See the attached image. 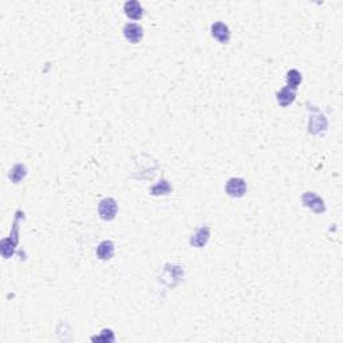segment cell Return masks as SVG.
Returning <instances> with one entry per match:
<instances>
[{
    "mask_svg": "<svg viewBox=\"0 0 343 343\" xmlns=\"http://www.w3.org/2000/svg\"><path fill=\"white\" fill-rule=\"evenodd\" d=\"M124 35H125L126 40H129L130 43H138L144 36V30L140 25L129 23L124 27Z\"/></svg>",
    "mask_w": 343,
    "mask_h": 343,
    "instance_id": "5b68a950",
    "label": "cell"
},
{
    "mask_svg": "<svg viewBox=\"0 0 343 343\" xmlns=\"http://www.w3.org/2000/svg\"><path fill=\"white\" fill-rule=\"evenodd\" d=\"M225 192L231 197H243L247 192L246 181L239 177H233L227 181L225 185Z\"/></svg>",
    "mask_w": 343,
    "mask_h": 343,
    "instance_id": "7a4b0ae2",
    "label": "cell"
},
{
    "mask_svg": "<svg viewBox=\"0 0 343 343\" xmlns=\"http://www.w3.org/2000/svg\"><path fill=\"white\" fill-rule=\"evenodd\" d=\"M302 201H303V204H305L307 208L314 211L315 213H322L326 211L324 201L319 197L318 194L314 193V192H306L303 194V197H302Z\"/></svg>",
    "mask_w": 343,
    "mask_h": 343,
    "instance_id": "3957f363",
    "label": "cell"
},
{
    "mask_svg": "<svg viewBox=\"0 0 343 343\" xmlns=\"http://www.w3.org/2000/svg\"><path fill=\"white\" fill-rule=\"evenodd\" d=\"M295 97H296L295 90H291L290 87L285 86L284 89H281V92L278 93L276 99H278V102H279V105L285 107V106H288V105H291V103L295 101Z\"/></svg>",
    "mask_w": 343,
    "mask_h": 343,
    "instance_id": "9c48e42d",
    "label": "cell"
},
{
    "mask_svg": "<svg viewBox=\"0 0 343 343\" xmlns=\"http://www.w3.org/2000/svg\"><path fill=\"white\" fill-rule=\"evenodd\" d=\"M117 211H118V205H117V201L114 198L107 197L103 198L99 205H98V213H99V218L105 221H111L114 220L117 216Z\"/></svg>",
    "mask_w": 343,
    "mask_h": 343,
    "instance_id": "6da1fadb",
    "label": "cell"
},
{
    "mask_svg": "<svg viewBox=\"0 0 343 343\" xmlns=\"http://www.w3.org/2000/svg\"><path fill=\"white\" fill-rule=\"evenodd\" d=\"M211 32L215 39H218L220 43H228L231 39V31L228 29L227 25H224L222 22H218L211 27Z\"/></svg>",
    "mask_w": 343,
    "mask_h": 343,
    "instance_id": "277c9868",
    "label": "cell"
},
{
    "mask_svg": "<svg viewBox=\"0 0 343 343\" xmlns=\"http://www.w3.org/2000/svg\"><path fill=\"white\" fill-rule=\"evenodd\" d=\"M114 255V244L110 240L102 242L97 248V256L101 260H109Z\"/></svg>",
    "mask_w": 343,
    "mask_h": 343,
    "instance_id": "ba28073f",
    "label": "cell"
},
{
    "mask_svg": "<svg viewBox=\"0 0 343 343\" xmlns=\"http://www.w3.org/2000/svg\"><path fill=\"white\" fill-rule=\"evenodd\" d=\"M124 11H125L126 16H129L130 19L134 20L141 19L142 15H144V8L140 4V1H137V0L126 1L125 4H124Z\"/></svg>",
    "mask_w": 343,
    "mask_h": 343,
    "instance_id": "8992f818",
    "label": "cell"
},
{
    "mask_svg": "<svg viewBox=\"0 0 343 343\" xmlns=\"http://www.w3.org/2000/svg\"><path fill=\"white\" fill-rule=\"evenodd\" d=\"M300 82H302V75L298 70L292 68L287 73V87H290L291 90H296Z\"/></svg>",
    "mask_w": 343,
    "mask_h": 343,
    "instance_id": "30bf717a",
    "label": "cell"
},
{
    "mask_svg": "<svg viewBox=\"0 0 343 343\" xmlns=\"http://www.w3.org/2000/svg\"><path fill=\"white\" fill-rule=\"evenodd\" d=\"M172 188H170L169 183L166 180H161L158 184H156L155 187L150 188V193L153 196H159V194H169Z\"/></svg>",
    "mask_w": 343,
    "mask_h": 343,
    "instance_id": "7c38bea8",
    "label": "cell"
},
{
    "mask_svg": "<svg viewBox=\"0 0 343 343\" xmlns=\"http://www.w3.org/2000/svg\"><path fill=\"white\" fill-rule=\"evenodd\" d=\"M209 235H211V231H209V227H201L198 228L197 231L194 232V235H192V239H190V244L193 247H197V248H201L207 244L209 239Z\"/></svg>",
    "mask_w": 343,
    "mask_h": 343,
    "instance_id": "52a82bcc",
    "label": "cell"
},
{
    "mask_svg": "<svg viewBox=\"0 0 343 343\" xmlns=\"http://www.w3.org/2000/svg\"><path fill=\"white\" fill-rule=\"evenodd\" d=\"M26 173H27V170H26L25 165L23 164L15 165L14 168H12V170H11V173H10L11 181H12L14 184H18V183H20L22 180L25 179Z\"/></svg>",
    "mask_w": 343,
    "mask_h": 343,
    "instance_id": "8fae6325",
    "label": "cell"
}]
</instances>
